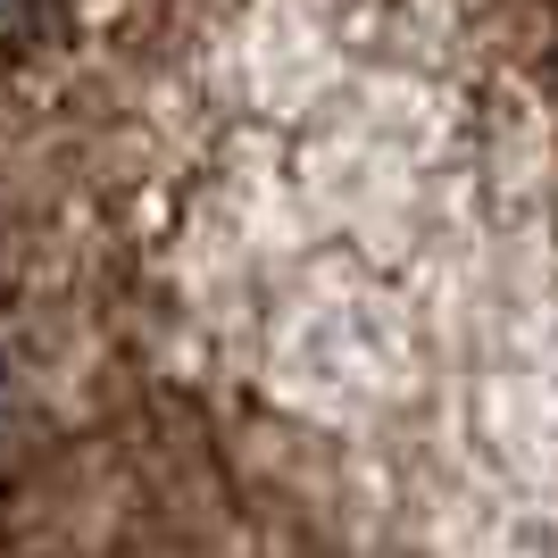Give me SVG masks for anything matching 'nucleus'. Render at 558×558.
I'll list each match as a JSON object with an SVG mask.
<instances>
[{
	"instance_id": "f257e3e1",
	"label": "nucleus",
	"mask_w": 558,
	"mask_h": 558,
	"mask_svg": "<svg viewBox=\"0 0 558 558\" xmlns=\"http://www.w3.org/2000/svg\"><path fill=\"white\" fill-rule=\"evenodd\" d=\"M0 558H558V0H0Z\"/></svg>"
}]
</instances>
